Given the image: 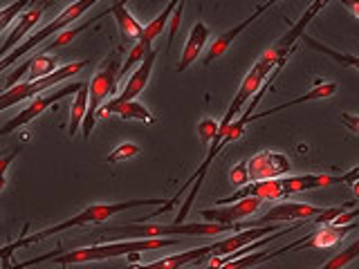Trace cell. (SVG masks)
Masks as SVG:
<instances>
[{
    "mask_svg": "<svg viewBox=\"0 0 359 269\" xmlns=\"http://www.w3.org/2000/svg\"><path fill=\"white\" fill-rule=\"evenodd\" d=\"M328 5L325 0H317V3H312L308 9H306V14L301 16V20L299 22H294L292 25V29L285 34V36H280L272 48H269L263 56H261V61L269 67V70H274V67L278 65V63H283V61H287V56H290V52L294 50V43L306 34V27L310 25V20L319 14V11Z\"/></svg>",
    "mask_w": 359,
    "mask_h": 269,
    "instance_id": "cell-7",
    "label": "cell"
},
{
    "mask_svg": "<svg viewBox=\"0 0 359 269\" xmlns=\"http://www.w3.org/2000/svg\"><path fill=\"white\" fill-rule=\"evenodd\" d=\"M29 5H32V3H27V0H18V3L9 5V7H5V9H0V34H3V32L7 29L9 22L14 20V18H18Z\"/></svg>",
    "mask_w": 359,
    "mask_h": 269,
    "instance_id": "cell-32",
    "label": "cell"
},
{
    "mask_svg": "<svg viewBox=\"0 0 359 269\" xmlns=\"http://www.w3.org/2000/svg\"><path fill=\"white\" fill-rule=\"evenodd\" d=\"M110 115H117L121 119H135V121H144V123H155V115L146 108L144 104H140V101H126V104H115V101H108V104H104L99 108L97 117H110Z\"/></svg>",
    "mask_w": 359,
    "mask_h": 269,
    "instance_id": "cell-19",
    "label": "cell"
},
{
    "mask_svg": "<svg viewBox=\"0 0 359 269\" xmlns=\"http://www.w3.org/2000/svg\"><path fill=\"white\" fill-rule=\"evenodd\" d=\"M308 240H310V233L308 235H303V238H299V240H294L292 244H287V247H280V249H276V251H252V254H243V256H238V258H233V261H229V263H224L222 267H218V269H252V267H258V265H263V263H267V261H272V258H276V256H283V254H287V251H292V249H299V247H306L308 249Z\"/></svg>",
    "mask_w": 359,
    "mask_h": 269,
    "instance_id": "cell-17",
    "label": "cell"
},
{
    "mask_svg": "<svg viewBox=\"0 0 359 269\" xmlns=\"http://www.w3.org/2000/svg\"><path fill=\"white\" fill-rule=\"evenodd\" d=\"M209 36H211V32L202 20H198L196 25L191 27L189 41L182 50V56H180V61H177V72H187V67L198 61V56L202 54V50H205Z\"/></svg>",
    "mask_w": 359,
    "mask_h": 269,
    "instance_id": "cell-20",
    "label": "cell"
},
{
    "mask_svg": "<svg viewBox=\"0 0 359 269\" xmlns=\"http://www.w3.org/2000/svg\"><path fill=\"white\" fill-rule=\"evenodd\" d=\"M272 5H274L272 0H269V3H265V5H258L250 18H245V20H243V22H238V25H236V27H231V29H227L224 34H220V36H216V41H213V43H211V48H209V54L205 56V63H207V65H211L213 61L218 59V56H222L224 52H227V50H229V45L233 43V39L238 36L241 32H245L247 27H250L252 22H254L258 16H261L263 11H267L269 7H272Z\"/></svg>",
    "mask_w": 359,
    "mask_h": 269,
    "instance_id": "cell-18",
    "label": "cell"
},
{
    "mask_svg": "<svg viewBox=\"0 0 359 269\" xmlns=\"http://www.w3.org/2000/svg\"><path fill=\"white\" fill-rule=\"evenodd\" d=\"M337 85L334 81H328V83H317L312 90H308L306 95L303 97H297V99H292V101H285V104H280V106H276V108H269V110H263V112H258V115H254L252 117V121L254 119H263V117H269V115H276V112H280V110H287V108H294V106H299V104H308V101H319V99H328V97H332L334 92H337Z\"/></svg>",
    "mask_w": 359,
    "mask_h": 269,
    "instance_id": "cell-23",
    "label": "cell"
},
{
    "mask_svg": "<svg viewBox=\"0 0 359 269\" xmlns=\"http://www.w3.org/2000/svg\"><path fill=\"white\" fill-rule=\"evenodd\" d=\"M175 7H177V3L173 0V3H168L151 22H146V25H144V34H142V39H140L137 43H142V45H146V48H151V50H153L155 39H157V36H162V32H164V27H166V22L171 20Z\"/></svg>",
    "mask_w": 359,
    "mask_h": 269,
    "instance_id": "cell-25",
    "label": "cell"
},
{
    "mask_svg": "<svg viewBox=\"0 0 359 269\" xmlns=\"http://www.w3.org/2000/svg\"><path fill=\"white\" fill-rule=\"evenodd\" d=\"M97 18H88L86 22H81V25H74V27H67V29H63L61 34H56L54 39H50L48 43L43 45L41 48V52H36V54H45V52H52V50H61V48H65V45H70L79 34H83L90 25H93Z\"/></svg>",
    "mask_w": 359,
    "mask_h": 269,
    "instance_id": "cell-27",
    "label": "cell"
},
{
    "mask_svg": "<svg viewBox=\"0 0 359 269\" xmlns=\"http://www.w3.org/2000/svg\"><path fill=\"white\" fill-rule=\"evenodd\" d=\"M353 193H355V200H359V179L353 184Z\"/></svg>",
    "mask_w": 359,
    "mask_h": 269,
    "instance_id": "cell-39",
    "label": "cell"
},
{
    "mask_svg": "<svg viewBox=\"0 0 359 269\" xmlns=\"http://www.w3.org/2000/svg\"><path fill=\"white\" fill-rule=\"evenodd\" d=\"M166 198H137V200H126V202H110V205H90L86 207L81 213L76 216L67 218L59 224H52V227L36 231V233H29V235H22V238L14 240L5 244L0 249V261H7V258L14 254L16 249H22V247H29L34 242H41L45 238H52L56 233H63L67 229H74V227H86V224H99V222H106L108 218L117 216V213H123L128 209H140V207H164L166 205Z\"/></svg>",
    "mask_w": 359,
    "mask_h": 269,
    "instance_id": "cell-1",
    "label": "cell"
},
{
    "mask_svg": "<svg viewBox=\"0 0 359 269\" xmlns=\"http://www.w3.org/2000/svg\"><path fill=\"white\" fill-rule=\"evenodd\" d=\"M355 258H359V240H355L353 244H348L346 249H341L339 254H334L321 269H344V267L351 265Z\"/></svg>",
    "mask_w": 359,
    "mask_h": 269,
    "instance_id": "cell-29",
    "label": "cell"
},
{
    "mask_svg": "<svg viewBox=\"0 0 359 269\" xmlns=\"http://www.w3.org/2000/svg\"><path fill=\"white\" fill-rule=\"evenodd\" d=\"M323 213V207H314L308 202H283V205H276L274 209H269L265 216L258 220V227H265V224H274V222H312L317 216Z\"/></svg>",
    "mask_w": 359,
    "mask_h": 269,
    "instance_id": "cell-11",
    "label": "cell"
},
{
    "mask_svg": "<svg viewBox=\"0 0 359 269\" xmlns=\"http://www.w3.org/2000/svg\"><path fill=\"white\" fill-rule=\"evenodd\" d=\"M59 70V56H52V54H34L27 63L18 65L14 72L7 76V83H5V90H11L20 83L22 76H27L29 81H39V78H45L54 74Z\"/></svg>",
    "mask_w": 359,
    "mask_h": 269,
    "instance_id": "cell-13",
    "label": "cell"
},
{
    "mask_svg": "<svg viewBox=\"0 0 359 269\" xmlns=\"http://www.w3.org/2000/svg\"><path fill=\"white\" fill-rule=\"evenodd\" d=\"M121 72V59L119 52H110L108 59H104V63L99 65V70L95 72L93 81L88 83V92H90V101H88V115L83 119V137L90 139V132L95 128V119L99 108L104 106V101H108L112 95L117 92V78Z\"/></svg>",
    "mask_w": 359,
    "mask_h": 269,
    "instance_id": "cell-5",
    "label": "cell"
},
{
    "mask_svg": "<svg viewBox=\"0 0 359 269\" xmlns=\"http://www.w3.org/2000/svg\"><path fill=\"white\" fill-rule=\"evenodd\" d=\"M229 182L236 184V186H241V188L252 182V179H250V168H247V160L238 162L231 168V171H229Z\"/></svg>",
    "mask_w": 359,
    "mask_h": 269,
    "instance_id": "cell-34",
    "label": "cell"
},
{
    "mask_svg": "<svg viewBox=\"0 0 359 269\" xmlns=\"http://www.w3.org/2000/svg\"><path fill=\"white\" fill-rule=\"evenodd\" d=\"M7 261H9V258H7ZM7 261H3V269H14V265H9Z\"/></svg>",
    "mask_w": 359,
    "mask_h": 269,
    "instance_id": "cell-40",
    "label": "cell"
},
{
    "mask_svg": "<svg viewBox=\"0 0 359 269\" xmlns=\"http://www.w3.org/2000/svg\"><path fill=\"white\" fill-rule=\"evenodd\" d=\"M211 254H213V247L205 244V247H196V249H189V251H180L175 256H166V258H162V261H155V263L135 267V269H182L191 263L205 261V258Z\"/></svg>",
    "mask_w": 359,
    "mask_h": 269,
    "instance_id": "cell-21",
    "label": "cell"
},
{
    "mask_svg": "<svg viewBox=\"0 0 359 269\" xmlns=\"http://www.w3.org/2000/svg\"><path fill=\"white\" fill-rule=\"evenodd\" d=\"M79 88H81V81L79 83H67V85H61V88H56L54 92H45L36 99H32L29 101V106L27 108H22L18 115L14 119H9L3 128H0V137H7V134H11L14 130L22 128V126H27L29 121H34L36 117H41L45 110H48L50 106H54L56 101H61L65 97H70L72 92H79Z\"/></svg>",
    "mask_w": 359,
    "mask_h": 269,
    "instance_id": "cell-8",
    "label": "cell"
},
{
    "mask_svg": "<svg viewBox=\"0 0 359 269\" xmlns=\"http://www.w3.org/2000/svg\"><path fill=\"white\" fill-rule=\"evenodd\" d=\"M252 182H265V179H278L285 177L292 171V162L285 153L276 151H261L256 153L252 160H247Z\"/></svg>",
    "mask_w": 359,
    "mask_h": 269,
    "instance_id": "cell-10",
    "label": "cell"
},
{
    "mask_svg": "<svg viewBox=\"0 0 359 269\" xmlns=\"http://www.w3.org/2000/svg\"><path fill=\"white\" fill-rule=\"evenodd\" d=\"M301 39H303V43L308 45V48L317 50V52H321V54H325V56H330L332 61L341 63V65H346V67H355V70H359V56H355V54H346V52H337V50L328 48V45H323V43H319V41H314L312 36H308V34H303Z\"/></svg>",
    "mask_w": 359,
    "mask_h": 269,
    "instance_id": "cell-28",
    "label": "cell"
},
{
    "mask_svg": "<svg viewBox=\"0 0 359 269\" xmlns=\"http://www.w3.org/2000/svg\"><path fill=\"white\" fill-rule=\"evenodd\" d=\"M355 227H357L355 222L344 224V227H337V224H323V227H319L314 233H310L308 249H330V247L339 244Z\"/></svg>",
    "mask_w": 359,
    "mask_h": 269,
    "instance_id": "cell-22",
    "label": "cell"
},
{
    "mask_svg": "<svg viewBox=\"0 0 359 269\" xmlns=\"http://www.w3.org/2000/svg\"><path fill=\"white\" fill-rule=\"evenodd\" d=\"M205 269H211V267H205Z\"/></svg>",
    "mask_w": 359,
    "mask_h": 269,
    "instance_id": "cell-41",
    "label": "cell"
},
{
    "mask_svg": "<svg viewBox=\"0 0 359 269\" xmlns=\"http://www.w3.org/2000/svg\"><path fill=\"white\" fill-rule=\"evenodd\" d=\"M108 11H110L112 16H115L117 27H119V32H121L123 41H140V39H142L144 25L130 14L128 7H126V3H115L112 7H108Z\"/></svg>",
    "mask_w": 359,
    "mask_h": 269,
    "instance_id": "cell-24",
    "label": "cell"
},
{
    "mask_svg": "<svg viewBox=\"0 0 359 269\" xmlns=\"http://www.w3.org/2000/svg\"><path fill=\"white\" fill-rule=\"evenodd\" d=\"M263 200L258 198H245L241 202H233V205H224V207H213V209H202L200 216L202 222H216V224H236L245 218L254 216V213L261 209Z\"/></svg>",
    "mask_w": 359,
    "mask_h": 269,
    "instance_id": "cell-12",
    "label": "cell"
},
{
    "mask_svg": "<svg viewBox=\"0 0 359 269\" xmlns=\"http://www.w3.org/2000/svg\"><path fill=\"white\" fill-rule=\"evenodd\" d=\"M180 244L177 238H151V240H117L108 244H95V247H83V249L74 251H54V254H43L32 258L27 263H16L14 269H27L32 265L41 263H56V265H83V263H95V261H106V258H117V256H128V254H142V251H155V249H166V247Z\"/></svg>",
    "mask_w": 359,
    "mask_h": 269,
    "instance_id": "cell-2",
    "label": "cell"
},
{
    "mask_svg": "<svg viewBox=\"0 0 359 269\" xmlns=\"http://www.w3.org/2000/svg\"><path fill=\"white\" fill-rule=\"evenodd\" d=\"M149 54H151V48H146V45H142V43H135L133 48H130V52H128V56H126V61L121 63V72H119V76H121V74H126V72L130 70V67L142 65L144 59H146Z\"/></svg>",
    "mask_w": 359,
    "mask_h": 269,
    "instance_id": "cell-30",
    "label": "cell"
},
{
    "mask_svg": "<svg viewBox=\"0 0 359 269\" xmlns=\"http://www.w3.org/2000/svg\"><path fill=\"white\" fill-rule=\"evenodd\" d=\"M88 65V61H74V63H67L63 67H59L54 74L45 76V78H39V81H25V83H18L16 88L11 90H5L3 95H0V112L20 104V101L25 99H36V95L45 92V90H52L54 85H59L65 78H70L72 74L81 72L83 67Z\"/></svg>",
    "mask_w": 359,
    "mask_h": 269,
    "instance_id": "cell-6",
    "label": "cell"
},
{
    "mask_svg": "<svg viewBox=\"0 0 359 269\" xmlns=\"http://www.w3.org/2000/svg\"><path fill=\"white\" fill-rule=\"evenodd\" d=\"M88 101H90L88 83H81V88H79V92H76L74 104L70 108V128H67L70 137H74V134L79 132V128L83 126V119L88 115Z\"/></svg>",
    "mask_w": 359,
    "mask_h": 269,
    "instance_id": "cell-26",
    "label": "cell"
},
{
    "mask_svg": "<svg viewBox=\"0 0 359 269\" xmlns=\"http://www.w3.org/2000/svg\"><path fill=\"white\" fill-rule=\"evenodd\" d=\"M155 59H157V50H151V54L146 56L144 63L130 74L126 85L121 88V92L115 99H112L115 104H126V101H135L140 92H144V88L149 85V78H151V72H153Z\"/></svg>",
    "mask_w": 359,
    "mask_h": 269,
    "instance_id": "cell-16",
    "label": "cell"
},
{
    "mask_svg": "<svg viewBox=\"0 0 359 269\" xmlns=\"http://www.w3.org/2000/svg\"><path fill=\"white\" fill-rule=\"evenodd\" d=\"M359 179V166L348 171L344 175H325V173H306V175H285L280 179L283 186V195H297L306 193V191H317V188H328L334 184H355Z\"/></svg>",
    "mask_w": 359,
    "mask_h": 269,
    "instance_id": "cell-9",
    "label": "cell"
},
{
    "mask_svg": "<svg viewBox=\"0 0 359 269\" xmlns=\"http://www.w3.org/2000/svg\"><path fill=\"white\" fill-rule=\"evenodd\" d=\"M341 121L346 123L353 132L359 134V115H351V112H341Z\"/></svg>",
    "mask_w": 359,
    "mask_h": 269,
    "instance_id": "cell-37",
    "label": "cell"
},
{
    "mask_svg": "<svg viewBox=\"0 0 359 269\" xmlns=\"http://www.w3.org/2000/svg\"><path fill=\"white\" fill-rule=\"evenodd\" d=\"M218 126H220V121L211 119V117L200 119V123H198V137H200V142L211 146V142L216 139V134H218Z\"/></svg>",
    "mask_w": 359,
    "mask_h": 269,
    "instance_id": "cell-33",
    "label": "cell"
},
{
    "mask_svg": "<svg viewBox=\"0 0 359 269\" xmlns=\"http://www.w3.org/2000/svg\"><path fill=\"white\" fill-rule=\"evenodd\" d=\"M140 153H142V151H140V146H137V144H133V142H123V144H119L117 149L108 155V162H110V164L126 162V160H130V157H137Z\"/></svg>",
    "mask_w": 359,
    "mask_h": 269,
    "instance_id": "cell-31",
    "label": "cell"
},
{
    "mask_svg": "<svg viewBox=\"0 0 359 269\" xmlns=\"http://www.w3.org/2000/svg\"><path fill=\"white\" fill-rule=\"evenodd\" d=\"M341 5H344L348 11H351V14H353L355 18H359V0H355V3H353V0H341Z\"/></svg>",
    "mask_w": 359,
    "mask_h": 269,
    "instance_id": "cell-38",
    "label": "cell"
},
{
    "mask_svg": "<svg viewBox=\"0 0 359 269\" xmlns=\"http://www.w3.org/2000/svg\"><path fill=\"white\" fill-rule=\"evenodd\" d=\"M182 11H184V3L180 0L175 11H173V16H171V27H168V36H166V50H171V45L177 36V29H180V25H182Z\"/></svg>",
    "mask_w": 359,
    "mask_h": 269,
    "instance_id": "cell-35",
    "label": "cell"
},
{
    "mask_svg": "<svg viewBox=\"0 0 359 269\" xmlns=\"http://www.w3.org/2000/svg\"><path fill=\"white\" fill-rule=\"evenodd\" d=\"M95 5H97V0H81V3L67 5L54 20H50L48 25H45L43 29H39L36 34H32V36H27L14 52H11L9 56H5V59L0 61V72H5L7 67H11L18 59H22L25 54H29L32 50H36L39 45H45L50 39H54L56 34H61L63 29L72 27V22L81 18V16L86 14V11H88V9H93Z\"/></svg>",
    "mask_w": 359,
    "mask_h": 269,
    "instance_id": "cell-4",
    "label": "cell"
},
{
    "mask_svg": "<svg viewBox=\"0 0 359 269\" xmlns=\"http://www.w3.org/2000/svg\"><path fill=\"white\" fill-rule=\"evenodd\" d=\"M245 198H258L265 202V200H280L285 195H283V186H280V179H265V182H250L247 186L238 188V193L218 200L216 207L233 205V202H241Z\"/></svg>",
    "mask_w": 359,
    "mask_h": 269,
    "instance_id": "cell-15",
    "label": "cell"
},
{
    "mask_svg": "<svg viewBox=\"0 0 359 269\" xmlns=\"http://www.w3.org/2000/svg\"><path fill=\"white\" fill-rule=\"evenodd\" d=\"M258 227V220L254 222H236V224H216V222H184V224H121V227H112L106 231V235H128L126 240H151V238H171V235H220V233H238L243 229Z\"/></svg>",
    "mask_w": 359,
    "mask_h": 269,
    "instance_id": "cell-3",
    "label": "cell"
},
{
    "mask_svg": "<svg viewBox=\"0 0 359 269\" xmlns=\"http://www.w3.org/2000/svg\"><path fill=\"white\" fill-rule=\"evenodd\" d=\"M16 155H18V149H14L11 153L0 157V191L7 186V171H9V166H11V162H14Z\"/></svg>",
    "mask_w": 359,
    "mask_h": 269,
    "instance_id": "cell-36",
    "label": "cell"
},
{
    "mask_svg": "<svg viewBox=\"0 0 359 269\" xmlns=\"http://www.w3.org/2000/svg\"><path fill=\"white\" fill-rule=\"evenodd\" d=\"M45 9H48V3H41V5H29L27 11H22V14L16 18V25L14 29L9 32V36L5 39V43L0 45V61L5 59V56H9L11 52H14L20 41H25L27 39V34L36 27V22L43 18L45 14Z\"/></svg>",
    "mask_w": 359,
    "mask_h": 269,
    "instance_id": "cell-14",
    "label": "cell"
}]
</instances>
